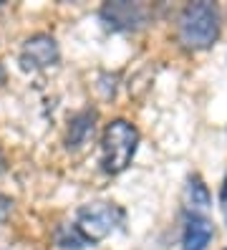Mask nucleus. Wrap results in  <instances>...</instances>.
<instances>
[{"label":"nucleus","mask_w":227,"mask_h":250,"mask_svg":"<svg viewBox=\"0 0 227 250\" xmlns=\"http://www.w3.org/2000/svg\"><path fill=\"white\" fill-rule=\"evenodd\" d=\"M96 129V111L94 109H86L81 114H76L71 124H68V137H66V146L68 149H81V146L91 139Z\"/></svg>","instance_id":"6"},{"label":"nucleus","mask_w":227,"mask_h":250,"mask_svg":"<svg viewBox=\"0 0 227 250\" xmlns=\"http://www.w3.org/2000/svg\"><path fill=\"white\" fill-rule=\"evenodd\" d=\"M185 200H187V205L192 210H207L209 205H212V195H209V189H207V185L197 177H189L187 180V187H185Z\"/></svg>","instance_id":"8"},{"label":"nucleus","mask_w":227,"mask_h":250,"mask_svg":"<svg viewBox=\"0 0 227 250\" xmlns=\"http://www.w3.org/2000/svg\"><path fill=\"white\" fill-rule=\"evenodd\" d=\"M58 61V43L53 36L48 33H38V36H30L23 43V51H21V66L28 71H36V68H45Z\"/></svg>","instance_id":"5"},{"label":"nucleus","mask_w":227,"mask_h":250,"mask_svg":"<svg viewBox=\"0 0 227 250\" xmlns=\"http://www.w3.org/2000/svg\"><path fill=\"white\" fill-rule=\"evenodd\" d=\"M0 172H5V154H3V149H0Z\"/></svg>","instance_id":"12"},{"label":"nucleus","mask_w":227,"mask_h":250,"mask_svg":"<svg viewBox=\"0 0 227 250\" xmlns=\"http://www.w3.org/2000/svg\"><path fill=\"white\" fill-rule=\"evenodd\" d=\"M119 220H121V210L119 208H114V205H109V202H94V205H83V208H79L76 228L83 232V238L88 243H99L116 228Z\"/></svg>","instance_id":"3"},{"label":"nucleus","mask_w":227,"mask_h":250,"mask_svg":"<svg viewBox=\"0 0 227 250\" xmlns=\"http://www.w3.org/2000/svg\"><path fill=\"white\" fill-rule=\"evenodd\" d=\"M139 146V131L126 119H116L103 129L101 137V169L106 174L124 172Z\"/></svg>","instance_id":"1"},{"label":"nucleus","mask_w":227,"mask_h":250,"mask_svg":"<svg viewBox=\"0 0 227 250\" xmlns=\"http://www.w3.org/2000/svg\"><path fill=\"white\" fill-rule=\"evenodd\" d=\"M146 18H149V10L142 3L119 0V3H106L101 8V21L111 31H139V28H144Z\"/></svg>","instance_id":"4"},{"label":"nucleus","mask_w":227,"mask_h":250,"mask_svg":"<svg viewBox=\"0 0 227 250\" xmlns=\"http://www.w3.org/2000/svg\"><path fill=\"white\" fill-rule=\"evenodd\" d=\"M10 208H13V202H10V197H5V195H0V223L10 215Z\"/></svg>","instance_id":"10"},{"label":"nucleus","mask_w":227,"mask_h":250,"mask_svg":"<svg viewBox=\"0 0 227 250\" xmlns=\"http://www.w3.org/2000/svg\"><path fill=\"white\" fill-rule=\"evenodd\" d=\"M220 200L227 205V177H225V185H222V192H220Z\"/></svg>","instance_id":"11"},{"label":"nucleus","mask_w":227,"mask_h":250,"mask_svg":"<svg viewBox=\"0 0 227 250\" xmlns=\"http://www.w3.org/2000/svg\"><path fill=\"white\" fill-rule=\"evenodd\" d=\"M220 36V13L212 3H192L179 16V41L185 48H209Z\"/></svg>","instance_id":"2"},{"label":"nucleus","mask_w":227,"mask_h":250,"mask_svg":"<svg viewBox=\"0 0 227 250\" xmlns=\"http://www.w3.org/2000/svg\"><path fill=\"white\" fill-rule=\"evenodd\" d=\"M56 243H58V248H63V250H83L86 245H91L76 225H61L56 230Z\"/></svg>","instance_id":"9"},{"label":"nucleus","mask_w":227,"mask_h":250,"mask_svg":"<svg viewBox=\"0 0 227 250\" xmlns=\"http://www.w3.org/2000/svg\"><path fill=\"white\" fill-rule=\"evenodd\" d=\"M212 235H215V228H212L207 220L202 217H192L187 223V230H185V250H205L212 240Z\"/></svg>","instance_id":"7"}]
</instances>
